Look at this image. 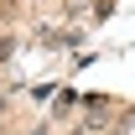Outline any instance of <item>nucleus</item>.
<instances>
[{
  "instance_id": "obj_1",
  "label": "nucleus",
  "mask_w": 135,
  "mask_h": 135,
  "mask_svg": "<svg viewBox=\"0 0 135 135\" xmlns=\"http://www.w3.org/2000/svg\"><path fill=\"white\" fill-rule=\"evenodd\" d=\"M62 5H68V16H83L88 11V0H62Z\"/></svg>"
},
{
  "instance_id": "obj_2",
  "label": "nucleus",
  "mask_w": 135,
  "mask_h": 135,
  "mask_svg": "<svg viewBox=\"0 0 135 135\" xmlns=\"http://www.w3.org/2000/svg\"><path fill=\"white\" fill-rule=\"evenodd\" d=\"M0 119H5V99H0Z\"/></svg>"
},
{
  "instance_id": "obj_3",
  "label": "nucleus",
  "mask_w": 135,
  "mask_h": 135,
  "mask_svg": "<svg viewBox=\"0 0 135 135\" xmlns=\"http://www.w3.org/2000/svg\"><path fill=\"white\" fill-rule=\"evenodd\" d=\"M94 135H114V130H94Z\"/></svg>"
}]
</instances>
